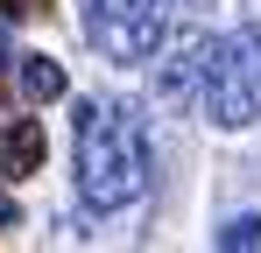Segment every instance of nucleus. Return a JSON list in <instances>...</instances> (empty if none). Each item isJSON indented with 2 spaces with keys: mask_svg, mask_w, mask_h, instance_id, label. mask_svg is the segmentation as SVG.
Here are the masks:
<instances>
[{
  "mask_svg": "<svg viewBox=\"0 0 261 253\" xmlns=\"http://www.w3.org/2000/svg\"><path fill=\"white\" fill-rule=\"evenodd\" d=\"M198 106H205L212 126H254L261 120V28H233V36L205 42Z\"/></svg>",
  "mask_w": 261,
  "mask_h": 253,
  "instance_id": "obj_2",
  "label": "nucleus"
},
{
  "mask_svg": "<svg viewBox=\"0 0 261 253\" xmlns=\"http://www.w3.org/2000/svg\"><path fill=\"white\" fill-rule=\"evenodd\" d=\"M0 218H14V204H7V197H0Z\"/></svg>",
  "mask_w": 261,
  "mask_h": 253,
  "instance_id": "obj_8",
  "label": "nucleus"
},
{
  "mask_svg": "<svg viewBox=\"0 0 261 253\" xmlns=\"http://www.w3.org/2000/svg\"><path fill=\"white\" fill-rule=\"evenodd\" d=\"M176 0H85V36L106 64H148L170 36Z\"/></svg>",
  "mask_w": 261,
  "mask_h": 253,
  "instance_id": "obj_3",
  "label": "nucleus"
},
{
  "mask_svg": "<svg viewBox=\"0 0 261 253\" xmlns=\"http://www.w3.org/2000/svg\"><path fill=\"white\" fill-rule=\"evenodd\" d=\"M14 78H21V99H36V106L64 99V84H71L57 56H21V64H14Z\"/></svg>",
  "mask_w": 261,
  "mask_h": 253,
  "instance_id": "obj_5",
  "label": "nucleus"
},
{
  "mask_svg": "<svg viewBox=\"0 0 261 253\" xmlns=\"http://www.w3.org/2000/svg\"><path fill=\"white\" fill-rule=\"evenodd\" d=\"M43 155H49L43 120H14V126H7V141H0V169H7V176H36Z\"/></svg>",
  "mask_w": 261,
  "mask_h": 253,
  "instance_id": "obj_4",
  "label": "nucleus"
},
{
  "mask_svg": "<svg viewBox=\"0 0 261 253\" xmlns=\"http://www.w3.org/2000/svg\"><path fill=\"white\" fill-rule=\"evenodd\" d=\"M7 7H14V14H43L49 0H7Z\"/></svg>",
  "mask_w": 261,
  "mask_h": 253,
  "instance_id": "obj_7",
  "label": "nucleus"
},
{
  "mask_svg": "<svg viewBox=\"0 0 261 253\" xmlns=\"http://www.w3.org/2000/svg\"><path fill=\"white\" fill-rule=\"evenodd\" d=\"M148 190V141L134 113L106 106V99H78V197L85 211L113 218Z\"/></svg>",
  "mask_w": 261,
  "mask_h": 253,
  "instance_id": "obj_1",
  "label": "nucleus"
},
{
  "mask_svg": "<svg viewBox=\"0 0 261 253\" xmlns=\"http://www.w3.org/2000/svg\"><path fill=\"white\" fill-rule=\"evenodd\" d=\"M219 253H261V211H240V218H226L212 232Z\"/></svg>",
  "mask_w": 261,
  "mask_h": 253,
  "instance_id": "obj_6",
  "label": "nucleus"
}]
</instances>
